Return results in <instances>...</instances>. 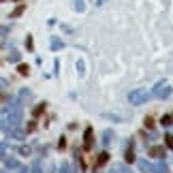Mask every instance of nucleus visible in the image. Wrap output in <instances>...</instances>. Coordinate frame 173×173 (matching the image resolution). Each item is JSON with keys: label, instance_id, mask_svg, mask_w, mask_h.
Here are the masks:
<instances>
[{"label": "nucleus", "instance_id": "nucleus-2", "mask_svg": "<svg viewBox=\"0 0 173 173\" xmlns=\"http://www.w3.org/2000/svg\"><path fill=\"white\" fill-rule=\"evenodd\" d=\"M154 94H156V96H169V94H171V90H169L165 83H158V88L154 90Z\"/></svg>", "mask_w": 173, "mask_h": 173}, {"label": "nucleus", "instance_id": "nucleus-4", "mask_svg": "<svg viewBox=\"0 0 173 173\" xmlns=\"http://www.w3.org/2000/svg\"><path fill=\"white\" fill-rule=\"evenodd\" d=\"M5 83H7V81H5V79H0V88H2V86H5Z\"/></svg>", "mask_w": 173, "mask_h": 173}, {"label": "nucleus", "instance_id": "nucleus-1", "mask_svg": "<svg viewBox=\"0 0 173 173\" xmlns=\"http://www.w3.org/2000/svg\"><path fill=\"white\" fill-rule=\"evenodd\" d=\"M145 98H147V92H145V90H135V92H131V103H133V105H141Z\"/></svg>", "mask_w": 173, "mask_h": 173}, {"label": "nucleus", "instance_id": "nucleus-3", "mask_svg": "<svg viewBox=\"0 0 173 173\" xmlns=\"http://www.w3.org/2000/svg\"><path fill=\"white\" fill-rule=\"evenodd\" d=\"M52 47H54V49H58V47H62V43H60L58 39H54V41H52Z\"/></svg>", "mask_w": 173, "mask_h": 173}]
</instances>
